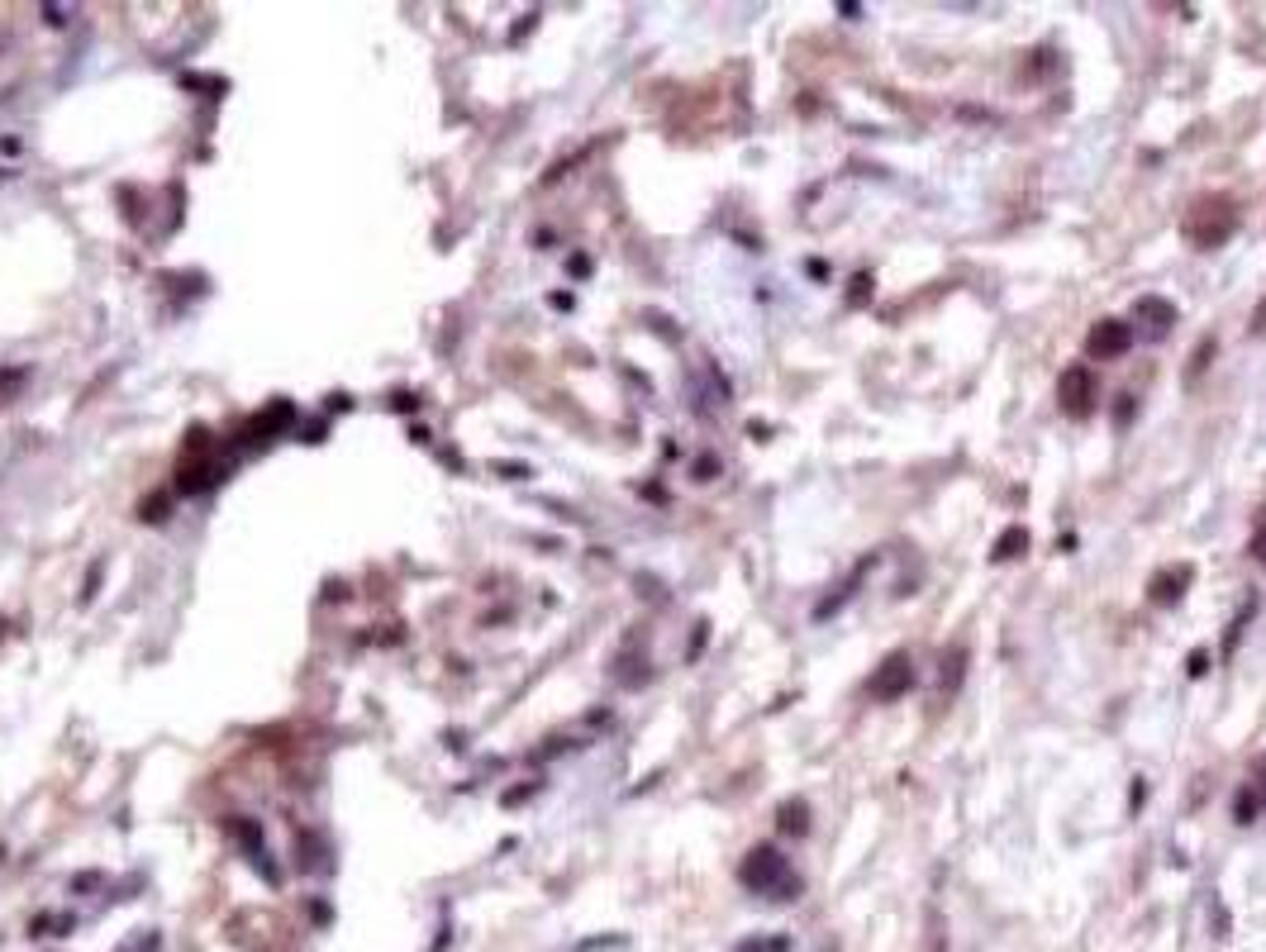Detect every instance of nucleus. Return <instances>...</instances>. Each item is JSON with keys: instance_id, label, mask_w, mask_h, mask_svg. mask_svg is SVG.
<instances>
[{"instance_id": "f257e3e1", "label": "nucleus", "mask_w": 1266, "mask_h": 952, "mask_svg": "<svg viewBox=\"0 0 1266 952\" xmlns=\"http://www.w3.org/2000/svg\"><path fill=\"white\" fill-rule=\"evenodd\" d=\"M738 881H743L753 895H767V900H795V895H800V872H795L791 857H786L781 848H771V843H762V848H753V853L743 857Z\"/></svg>"}, {"instance_id": "f03ea898", "label": "nucleus", "mask_w": 1266, "mask_h": 952, "mask_svg": "<svg viewBox=\"0 0 1266 952\" xmlns=\"http://www.w3.org/2000/svg\"><path fill=\"white\" fill-rule=\"evenodd\" d=\"M1238 229V205H1233L1229 196H1200L1191 205V215H1186V238H1191L1195 248H1219L1229 243V234Z\"/></svg>"}, {"instance_id": "7ed1b4c3", "label": "nucleus", "mask_w": 1266, "mask_h": 952, "mask_svg": "<svg viewBox=\"0 0 1266 952\" xmlns=\"http://www.w3.org/2000/svg\"><path fill=\"white\" fill-rule=\"evenodd\" d=\"M1133 338H1138V329H1133L1129 320L1105 315V320H1095L1091 329H1086V358L1091 362H1119L1133 348Z\"/></svg>"}, {"instance_id": "20e7f679", "label": "nucleus", "mask_w": 1266, "mask_h": 952, "mask_svg": "<svg viewBox=\"0 0 1266 952\" xmlns=\"http://www.w3.org/2000/svg\"><path fill=\"white\" fill-rule=\"evenodd\" d=\"M1057 405L1067 409V415H1076V420H1086L1095 409V371L1086 367V362H1071L1062 376H1057Z\"/></svg>"}, {"instance_id": "39448f33", "label": "nucleus", "mask_w": 1266, "mask_h": 952, "mask_svg": "<svg viewBox=\"0 0 1266 952\" xmlns=\"http://www.w3.org/2000/svg\"><path fill=\"white\" fill-rule=\"evenodd\" d=\"M914 677H919V671H914V662H909V653H891L881 667L871 671L867 695H871V700H900V695H909Z\"/></svg>"}, {"instance_id": "423d86ee", "label": "nucleus", "mask_w": 1266, "mask_h": 952, "mask_svg": "<svg viewBox=\"0 0 1266 952\" xmlns=\"http://www.w3.org/2000/svg\"><path fill=\"white\" fill-rule=\"evenodd\" d=\"M1133 320L1147 329V334H1171V324H1176V305H1171L1167 296H1142L1138 305H1133Z\"/></svg>"}, {"instance_id": "0eeeda50", "label": "nucleus", "mask_w": 1266, "mask_h": 952, "mask_svg": "<svg viewBox=\"0 0 1266 952\" xmlns=\"http://www.w3.org/2000/svg\"><path fill=\"white\" fill-rule=\"evenodd\" d=\"M1195 582V571L1186 567V562H1176V567H1167V571H1157L1153 577V586H1147V595H1153L1157 605H1171V600H1180V591Z\"/></svg>"}, {"instance_id": "6e6552de", "label": "nucleus", "mask_w": 1266, "mask_h": 952, "mask_svg": "<svg viewBox=\"0 0 1266 952\" xmlns=\"http://www.w3.org/2000/svg\"><path fill=\"white\" fill-rule=\"evenodd\" d=\"M962 671H967V648L962 644H947L943 648V677H938V686H943V695L957 691V681H962Z\"/></svg>"}, {"instance_id": "1a4fd4ad", "label": "nucleus", "mask_w": 1266, "mask_h": 952, "mask_svg": "<svg viewBox=\"0 0 1266 952\" xmlns=\"http://www.w3.org/2000/svg\"><path fill=\"white\" fill-rule=\"evenodd\" d=\"M1262 810H1266V805H1262V795H1257L1253 786L1242 781L1238 791H1233V819H1238V824H1253V819L1262 815Z\"/></svg>"}, {"instance_id": "9d476101", "label": "nucleus", "mask_w": 1266, "mask_h": 952, "mask_svg": "<svg viewBox=\"0 0 1266 952\" xmlns=\"http://www.w3.org/2000/svg\"><path fill=\"white\" fill-rule=\"evenodd\" d=\"M1029 548V529H1005L1000 538H995V562H1009V557H1019Z\"/></svg>"}, {"instance_id": "9b49d317", "label": "nucleus", "mask_w": 1266, "mask_h": 952, "mask_svg": "<svg viewBox=\"0 0 1266 952\" xmlns=\"http://www.w3.org/2000/svg\"><path fill=\"white\" fill-rule=\"evenodd\" d=\"M805 819H809V805H805V800H786V805H781V829H786V833H805V829H809Z\"/></svg>"}, {"instance_id": "f8f14e48", "label": "nucleus", "mask_w": 1266, "mask_h": 952, "mask_svg": "<svg viewBox=\"0 0 1266 952\" xmlns=\"http://www.w3.org/2000/svg\"><path fill=\"white\" fill-rule=\"evenodd\" d=\"M1247 786H1253V791L1262 795V805H1266V757H1262V762H1257V767H1253V781H1247Z\"/></svg>"}, {"instance_id": "ddd939ff", "label": "nucleus", "mask_w": 1266, "mask_h": 952, "mask_svg": "<svg viewBox=\"0 0 1266 952\" xmlns=\"http://www.w3.org/2000/svg\"><path fill=\"white\" fill-rule=\"evenodd\" d=\"M867 286H871V276H857L853 282V305H867Z\"/></svg>"}, {"instance_id": "4468645a", "label": "nucleus", "mask_w": 1266, "mask_h": 952, "mask_svg": "<svg viewBox=\"0 0 1266 952\" xmlns=\"http://www.w3.org/2000/svg\"><path fill=\"white\" fill-rule=\"evenodd\" d=\"M1253 557H1257V562H1266V520H1262V529H1257V538H1253Z\"/></svg>"}, {"instance_id": "2eb2a0df", "label": "nucleus", "mask_w": 1266, "mask_h": 952, "mask_svg": "<svg viewBox=\"0 0 1266 952\" xmlns=\"http://www.w3.org/2000/svg\"><path fill=\"white\" fill-rule=\"evenodd\" d=\"M1253 329H1266V305L1257 309V320H1253Z\"/></svg>"}]
</instances>
